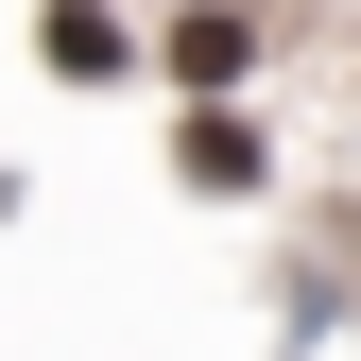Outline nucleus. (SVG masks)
I'll return each mask as SVG.
<instances>
[{
  "mask_svg": "<svg viewBox=\"0 0 361 361\" xmlns=\"http://www.w3.org/2000/svg\"><path fill=\"white\" fill-rule=\"evenodd\" d=\"M52 69H69V86H104V69H121V35L86 18V0H52Z\"/></svg>",
  "mask_w": 361,
  "mask_h": 361,
  "instance_id": "1",
  "label": "nucleus"
}]
</instances>
